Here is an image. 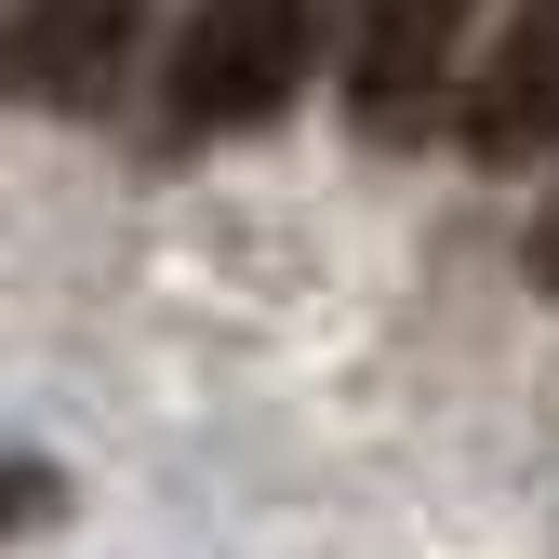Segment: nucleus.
Wrapping results in <instances>:
<instances>
[{"label": "nucleus", "instance_id": "f257e3e1", "mask_svg": "<svg viewBox=\"0 0 559 559\" xmlns=\"http://www.w3.org/2000/svg\"><path fill=\"white\" fill-rule=\"evenodd\" d=\"M307 40H320V0H187V40H174V133H253L294 107L307 81Z\"/></svg>", "mask_w": 559, "mask_h": 559}, {"label": "nucleus", "instance_id": "f03ea898", "mask_svg": "<svg viewBox=\"0 0 559 559\" xmlns=\"http://www.w3.org/2000/svg\"><path fill=\"white\" fill-rule=\"evenodd\" d=\"M479 0H346V120L360 147H427L466 94Z\"/></svg>", "mask_w": 559, "mask_h": 559}, {"label": "nucleus", "instance_id": "7ed1b4c3", "mask_svg": "<svg viewBox=\"0 0 559 559\" xmlns=\"http://www.w3.org/2000/svg\"><path fill=\"white\" fill-rule=\"evenodd\" d=\"M147 14L160 0H14V40H0V81L53 120H94L120 107L133 53H147Z\"/></svg>", "mask_w": 559, "mask_h": 559}, {"label": "nucleus", "instance_id": "20e7f679", "mask_svg": "<svg viewBox=\"0 0 559 559\" xmlns=\"http://www.w3.org/2000/svg\"><path fill=\"white\" fill-rule=\"evenodd\" d=\"M453 133L479 160H546L559 147V0H520L507 40L479 53V81L453 94Z\"/></svg>", "mask_w": 559, "mask_h": 559}, {"label": "nucleus", "instance_id": "39448f33", "mask_svg": "<svg viewBox=\"0 0 559 559\" xmlns=\"http://www.w3.org/2000/svg\"><path fill=\"white\" fill-rule=\"evenodd\" d=\"M27 520H53V466H14V453H0V533H27Z\"/></svg>", "mask_w": 559, "mask_h": 559}, {"label": "nucleus", "instance_id": "423d86ee", "mask_svg": "<svg viewBox=\"0 0 559 559\" xmlns=\"http://www.w3.org/2000/svg\"><path fill=\"white\" fill-rule=\"evenodd\" d=\"M520 266L546 280V294H559V200H546V214H533V240H520Z\"/></svg>", "mask_w": 559, "mask_h": 559}, {"label": "nucleus", "instance_id": "0eeeda50", "mask_svg": "<svg viewBox=\"0 0 559 559\" xmlns=\"http://www.w3.org/2000/svg\"><path fill=\"white\" fill-rule=\"evenodd\" d=\"M0 40H14V0H0Z\"/></svg>", "mask_w": 559, "mask_h": 559}]
</instances>
